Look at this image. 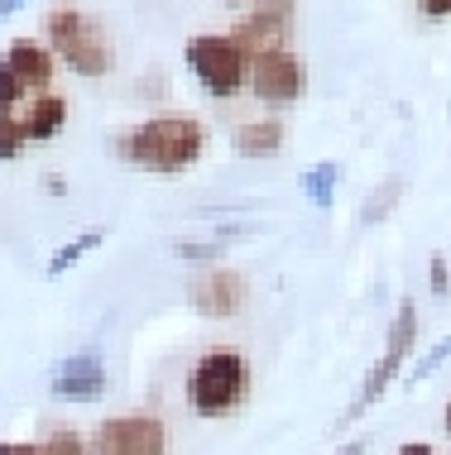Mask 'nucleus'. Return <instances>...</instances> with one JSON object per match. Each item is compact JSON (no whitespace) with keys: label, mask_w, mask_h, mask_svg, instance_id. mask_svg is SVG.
Masks as SVG:
<instances>
[{"label":"nucleus","mask_w":451,"mask_h":455,"mask_svg":"<svg viewBox=\"0 0 451 455\" xmlns=\"http://www.w3.org/2000/svg\"><path fill=\"white\" fill-rule=\"evenodd\" d=\"M20 5H24V0H0V24H5L10 15H15V10H20Z\"/></svg>","instance_id":"nucleus-26"},{"label":"nucleus","mask_w":451,"mask_h":455,"mask_svg":"<svg viewBox=\"0 0 451 455\" xmlns=\"http://www.w3.org/2000/svg\"><path fill=\"white\" fill-rule=\"evenodd\" d=\"M250 92L264 106H294L308 96V63L298 53H288V48L260 53L250 63Z\"/></svg>","instance_id":"nucleus-7"},{"label":"nucleus","mask_w":451,"mask_h":455,"mask_svg":"<svg viewBox=\"0 0 451 455\" xmlns=\"http://www.w3.org/2000/svg\"><path fill=\"white\" fill-rule=\"evenodd\" d=\"M394 455H437V451L428 446V441H408V446H399Z\"/></svg>","instance_id":"nucleus-25"},{"label":"nucleus","mask_w":451,"mask_h":455,"mask_svg":"<svg viewBox=\"0 0 451 455\" xmlns=\"http://www.w3.org/2000/svg\"><path fill=\"white\" fill-rule=\"evenodd\" d=\"M254 10H264V15H274V20H288V24H294V0H260Z\"/></svg>","instance_id":"nucleus-22"},{"label":"nucleus","mask_w":451,"mask_h":455,"mask_svg":"<svg viewBox=\"0 0 451 455\" xmlns=\"http://www.w3.org/2000/svg\"><path fill=\"white\" fill-rule=\"evenodd\" d=\"M447 360H451V336H442V340H437V346H432L428 355H423L418 364H413L408 384H423V379H432V374H437V369H442Z\"/></svg>","instance_id":"nucleus-19"},{"label":"nucleus","mask_w":451,"mask_h":455,"mask_svg":"<svg viewBox=\"0 0 451 455\" xmlns=\"http://www.w3.org/2000/svg\"><path fill=\"white\" fill-rule=\"evenodd\" d=\"M250 398V360L230 346L202 350L188 369V408L197 417H230Z\"/></svg>","instance_id":"nucleus-2"},{"label":"nucleus","mask_w":451,"mask_h":455,"mask_svg":"<svg viewBox=\"0 0 451 455\" xmlns=\"http://www.w3.org/2000/svg\"><path fill=\"white\" fill-rule=\"evenodd\" d=\"M336 455H365V441H350V446H341Z\"/></svg>","instance_id":"nucleus-27"},{"label":"nucleus","mask_w":451,"mask_h":455,"mask_svg":"<svg viewBox=\"0 0 451 455\" xmlns=\"http://www.w3.org/2000/svg\"><path fill=\"white\" fill-rule=\"evenodd\" d=\"M178 259L192 268H216L226 259V244L221 240H178Z\"/></svg>","instance_id":"nucleus-15"},{"label":"nucleus","mask_w":451,"mask_h":455,"mask_svg":"<svg viewBox=\"0 0 451 455\" xmlns=\"http://www.w3.org/2000/svg\"><path fill=\"white\" fill-rule=\"evenodd\" d=\"M336 182H341V164H312L308 173H302V192H308V202L317 212H332L336 206Z\"/></svg>","instance_id":"nucleus-13"},{"label":"nucleus","mask_w":451,"mask_h":455,"mask_svg":"<svg viewBox=\"0 0 451 455\" xmlns=\"http://www.w3.org/2000/svg\"><path fill=\"white\" fill-rule=\"evenodd\" d=\"M0 455H44L39 441H0Z\"/></svg>","instance_id":"nucleus-23"},{"label":"nucleus","mask_w":451,"mask_h":455,"mask_svg":"<svg viewBox=\"0 0 451 455\" xmlns=\"http://www.w3.org/2000/svg\"><path fill=\"white\" fill-rule=\"evenodd\" d=\"M226 5H240V0H226Z\"/></svg>","instance_id":"nucleus-29"},{"label":"nucleus","mask_w":451,"mask_h":455,"mask_svg":"<svg viewBox=\"0 0 451 455\" xmlns=\"http://www.w3.org/2000/svg\"><path fill=\"white\" fill-rule=\"evenodd\" d=\"M44 39L53 48L58 63H68L77 77H106L116 68V44L92 15L77 5H58L44 15Z\"/></svg>","instance_id":"nucleus-3"},{"label":"nucleus","mask_w":451,"mask_h":455,"mask_svg":"<svg viewBox=\"0 0 451 455\" xmlns=\"http://www.w3.org/2000/svg\"><path fill=\"white\" fill-rule=\"evenodd\" d=\"M428 283L437 298H451V268H447V254H432L428 259Z\"/></svg>","instance_id":"nucleus-21"},{"label":"nucleus","mask_w":451,"mask_h":455,"mask_svg":"<svg viewBox=\"0 0 451 455\" xmlns=\"http://www.w3.org/2000/svg\"><path fill=\"white\" fill-rule=\"evenodd\" d=\"M188 298H192V312H197V316L230 322V316H240V312L250 307V283H246V274H240V268L216 264V268H202V274L192 278Z\"/></svg>","instance_id":"nucleus-8"},{"label":"nucleus","mask_w":451,"mask_h":455,"mask_svg":"<svg viewBox=\"0 0 451 455\" xmlns=\"http://www.w3.org/2000/svg\"><path fill=\"white\" fill-rule=\"evenodd\" d=\"M418 10L428 20H451V0H418Z\"/></svg>","instance_id":"nucleus-24"},{"label":"nucleus","mask_w":451,"mask_h":455,"mask_svg":"<svg viewBox=\"0 0 451 455\" xmlns=\"http://www.w3.org/2000/svg\"><path fill=\"white\" fill-rule=\"evenodd\" d=\"M92 455H168V427L154 412H120L96 422Z\"/></svg>","instance_id":"nucleus-6"},{"label":"nucleus","mask_w":451,"mask_h":455,"mask_svg":"<svg viewBox=\"0 0 451 455\" xmlns=\"http://www.w3.org/2000/svg\"><path fill=\"white\" fill-rule=\"evenodd\" d=\"M53 398L63 403H96L106 393V364L96 350H82V355H68L63 364L53 369Z\"/></svg>","instance_id":"nucleus-9"},{"label":"nucleus","mask_w":451,"mask_h":455,"mask_svg":"<svg viewBox=\"0 0 451 455\" xmlns=\"http://www.w3.org/2000/svg\"><path fill=\"white\" fill-rule=\"evenodd\" d=\"M206 154V125L197 116H149L116 134V158L144 173H188Z\"/></svg>","instance_id":"nucleus-1"},{"label":"nucleus","mask_w":451,"mask_h":455,"mask_svg":"<svg viewBox=\"0 0 451 455\" xmlns=\"http://www.w3.org/2000/svg\"><path fill=\"white\" fill-rule=\"evenodd\" d=\"M39 446H44V455H92V446H87L77 432H72V427H53V432H48Z\"/></svg>","instance_id":"nucleus-18"},{"label":"nucleus","mask_w":451,"mask_h":455,"mask_svg":"<svg viewBox=\"0 0 451 455\" xmlns=\"http://www.w3.org/2000/svg\"><path fill=\"white\" fill-rule=\"evenodd\" d=\"M24 96H29V87H24L15 72L0 63V116H15V106L24 101Z\"/></svg>","instance_id":"nucleus-20"},{"label":"nucleus","mask_w":451,"mask_h":455,"mask_svg":"<svg viewBox=\"0 0 451 455\" xmlns=\"http://www.w3.org/2000/svg\"><path fill=\"white\" fill-rule=\"evenodd\" d=\"M96 244H106V226H96V230H82L77 240H68L63 250H53V259H48V278H63L68 268H77L82 264V254L96 250Z\"/></svg>","instance_id":"nucleus-14"},{"label":"nucleus","mask_w":451,"mask_h":455,"mask_svg":"<svg viewBox=\"0 0 451 455\" xmlns=\"http://www.w3.org/2000/svg\"><path fill=\"white\" fill-rule=\"evenodd\" d=\"M0 63H5L10 72H15V77L24 82V87L29 92H48L53 87V72H58V58H53V48L48 44H34V39H15L5 48V58H0Z\"/></svg>","instance_id":"nucleus-10"},{"label":"nucleus","mask_w":451,"mask_h":455,"mask_svg":"<svg viewBox=\"0 0 451 455\" xmlns=\"http://www.w3.org/2000/svg\"><path fill=\"white\" fill-rule=\"evenodd\" d=\"M442 427H447V436H451V403H447V417H442Z\"/></svg>","instance_id":"nucleus-28"},{"label":"nucleus","mask_w":451,"mask_h":455,"mask_svg":"<svg viewBox=\"0 0 451 455\" xmlns=\"http://www.w3.org/2000/svg\"><path fill=\"white\" fill-rule=\"evenodd\" d=\"M20 120H24V130H29V140L44 144V140H53V134L68 125V101L53 96V92H44V96H34L29 116H20Z\"/></svg>","instance_id":"nucleus-12"},{"label":"nucleus","mask_w":451,"mask_h":455,"mask_svg":"<svg viewBox=\"0 0 451 455\" xmlns=\"http://www.w3.org/2000/svg\"><path fill=\"white\" fill-rule=\"evenodd\" d=\"M399 192H404V178H389V182H380V192H374L370 202L360 206V220H365V226H380V220H384L389 212H394Z\"/></svg>","instance_id":"nucleus-16"},{"label":"nucleus","mask_w":451,"mask_h":455,"mask_svg":"<svg viewBox=\"0 0 451 455\" xmlns=\"http://www.w3.org/2000/svg\"><path fill=\"white\" fill-rule=\"evenodd\" d=\"M288 130L278 116H264V120H246L236 134H230V149H236L240 158H274L278 149H284Z\"/></svg>","instance_id":"nucleus-11"},{"label":"nucleus","mask_w":451,"mask_h":455,"mask_svg":"<svg viewBox=\"0 0 451 455\" xmlns=\"http://www.w3.org/2000/svg\"><path fill=\"white\" fill-rule=\"evenodd\" d=\"M418 346V307L413 302H399V312H394V322H389V340H384V355H380V364L365 374V384L356 393V403H350L346 412H341V427L346 422H356L360 412H370V403H380L384 398V388L394 384V374L408 364V350Z\"/></svg>","instance_id":"nucleus-5"},{"label":"nucleus","mask_w":451,"mask_h":455,"mask_svg":"<svg viewBox=\"0 0 451 455\" xmlns=\"http://www.w3.org/2000/svg\"><path fill=\"white\" fill-rule=\"evenodd\" d=\"M29 144V130H24L20 116H0V164H15Z\"/></svg>","instance_id":"nucleus-17"},{"label":"nucleus","mask_w":451,"mask_h":455,"mask_svg":"<svg viewBox=\"0 0 451 455\" xmlns=\"http://www.w3.org/2000/svg\"><path fill=\"white\" fill-rule=\"evenodd\" d=\"M182 58H188V72L197 77V87L216 101L250 87V58L240 53V44L230 34H197V39H188Z\"/></svg>","instance_id":"nucleus-4"}]
</instances>
